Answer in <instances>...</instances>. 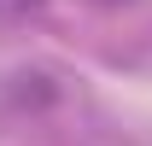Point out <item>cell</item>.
Listing matches in <instances>:
<instances>
[{
	"instance_id": "1",
	"label": "cell",
	"mask_w": 152,
	"mask_h": 146,
	"mask_svg": "<svg viewBox=\"0 0 152 146\" xmlns=\"http://www.w3.org/2000/svg\"><path fill=\"white\" fill-rule=\"evenodd\" d=\"M41 0H0V18H23V12H35Z\"/></svg>"
}]
</instances>
